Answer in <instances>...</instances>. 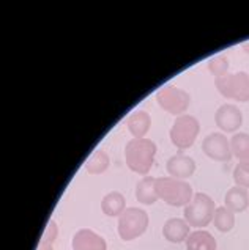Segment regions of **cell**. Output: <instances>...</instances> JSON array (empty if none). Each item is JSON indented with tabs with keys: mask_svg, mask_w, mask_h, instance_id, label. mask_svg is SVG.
Masks as SVG:
<instances>
[{
	"mask_svg": "<svg viewBox=\"0 0 249 250\" xmlns=\"http://www.w3.org/2000/svg\"><path fill=\"white\" fill-rule=\"evenodd\" d=\"M215 85L216 90L227 99H235L238 103L249 101V74L245 71L218 77Z\"/></svg>",
	"mask_w": 249,
	"mask_h": 250,
	"instance_id": "cell-6",
	"label": "cell"
},
{
	"mask_svg": "<svg viewBox=\"0 0 249 250\" xmlns=\"http://www.w3.org/2000/svg\"><path fill=\"white\" fill-rule=\"evenodd\" d=\"M224 206L227 209H230L233 214L235 212H243L249 206V192L245 188L240 186H233L227 190L226 198H224Z\"/></svg>",
	"mask_w": 249,
	"mask_h": 250,
	"instance_id": "cell-14",
	"label": "cell"
},
{
	"mask_svg": "<svg viewBox=\"0 0 249 250\" xmlns=\"http://www.w3.org/2000/svg\"><path fill=\"white\" fill-rule=\"evenodd\" d=\"M213 224H215L216 230L221 233L230 231L235 227V214L230 209H227L226 206H219L215 211V217H213Z\"/></svg>",
	"mask_w": 249,
	"mask_h": 250,
	"instance_id": "cell-20",
	"label": "cell"
},
{
	"mask_svg": "<svg viewBox=\"0 0 249 250\" xmlns=\"http://www.w3.org/2000/svg\"><path fill=\"white\" fill-rule=\"evenodd\" d=\"M156 101H158L161 109L172 113V115L181 117L191 104V96L188 91L174 87V85H167L156 93Z\"/></svg>",
	"mask_w": 249,
	"mask_h": 250,
	"instance_id": "cell-7",
	"label": "cell"
},
{
	"mask_svg": "<svg viewBox=\"0 0 249 250\" xmlns=\"http://www.w3.org/2000/svg\"><path fill=\"white\" fill-rule=\"evenodd\" d=\"M230 148L232 154L241 162L249 159V134L248 132H237L230 137Z\"/></svg>",
	"mask_w": 249,
	"mask_h": 250,
	"instance_id": "cell-19",
	"label": "cell"
},
{
	"mask_svg": "<svg viewBox=\"0 0 249 250\" xmlns=\"http://www.w3.org/2000/svg\"><path fill=\"white\" fill-rule=\"evenodd\" d=\"M73 250H108V244L103 236L89 228H82L73 236Z\"/></svg>",
	"mask_w": 249,
	"mask_h": 250,
	"instance_id": "cell-11",
	"label": "cell"
},
{
	"mask_svg": "<svg viewBox=\"0 0 249 250\" xmlns=\"http://www.w3.org/2000/svg\"><path fill=\"white\" fill-rule=\"evenodd\" d=\"M148 214L140 208H126L118 217L117 231L123 241H133L142 236L148 228Z\"/></svg>",
	"mask_w": 249,
	"mask_h": 250,
	"instance_id": "cell-4",
	"label": "cell"
},
{
	"mask_svg": "<svg viewBox=\"0 0 249 250\" xmlns=\"http://www.w3.org/2000/svg\"><path fill=\"white\" fill-rule=\"evenodd\" d=\"M37 250H54L52 249V244H45V242H40V246Z\"/></svg>",
	"mask_w": 249,
	"mask_h": 250,
	"instance_id": "cell-24",
	"label": "cell"
},
{
	"mask_svg": "<svg viewBox=\"0 0 249 250\" xmlns=\"http://www.w3.org/2000/svg\"><path fill=\"white\" fill-rule=\"evenodd\" d=\"M241 49H243V51H245L246 54H249V41L243 42V44H241Z\"/></svg>",
	"mask_w": 249,
	"mask_h": 250,
	"instance_id": "cell-26",
	"label": "cell"
},
{
	"mask_svg": "<svg viewBox=\"0 0 249 250\" xmlns=\"http://www.w3.org/2000/svg\"><path fill=\"white\" fill-rule=\"evenodd\" d=\"M233 181H235V186L248 189L249 188V171H246L240 166H237L235 170H233Z\"/></svg>",
	"mask_w": 249,
	"mask_h": 250,
	"instance_id": "cell-23",
	"label": "cell"
},
{
	"mask_svg": "<svg viewBox=\"0 0 249 250\" xmlns=\"http://www.w3.org/2000/svg\"><path fill=\"white\" fill-rule=\"evenodd\" d=\"M156 154V145L150 139H133L125 146V161L126 166L134 173L147 175L153 167Z\"/></svg>",
	"mask_w": 249,
	"mask_h": 250,
	"instance_id": "cell-1",
	"label": "cell"
},
{
	"mask_svg": "<svg viewBox=\"0 0 249 250\" xmlns=\"http://www.w3.org/2000/svg\"><path fill=\"white\" fill-rule=\"evenodd\" d=\"M215 211H216L215 200L207 194L199 192V194H196L193 200L184 206V220H186L191 227L204 228L210 225V222H213Z\"/></svg>",
	"mask_w": 249,
	"mask_h": 250,
	"instance_id": "cell-3",
	"label": "cell"
},
{
	"mask_svg": "<svg viewBox=\"0 0 249 250\" xmlns=\"http://www.w3.org/2000/svg\"><path fill=\"white\" fill-rule=\"evenodd\" d=\"M189 228L191 225L184 219H179V217L169 219L166 220L164 227H162V236L169 242H172V244H180V242L186 241L191 234Z\"/></svg>",
	"mask_w": 249,
	"mask_h": 250,
	"instance_id": "cell-12",
	"label": "cell"
},
{
	"mask_svg": "<svg viewBox=\"0 0 249 250\" xmlns=\"http://www.w3.org/2000/svg\"><path fill=\"white\" fill-rule=\"evenodd\" d=\"M202 149L205 156L218 162H229L233 154L230 148V140L223 132H211L202 142Z\"/></svg>",
	"mask_w": 249,
	"mask_h": 250,
	"instance_id": "cell-8",
	"label": "cell"
},
{
	"mask_svg": "<svg viewBox=\"0 0 249 250\" xmlns=\"http://www.w3.org/2000/svg\"><path fill=\"white\" fill-rule=\"evenodd\" d=\"M166 170L172 178L186 181L188 178H191L194 175L196 162L193 158H189V156H186V154H175V156H172V158L167 159Z\"/></svg>",
	"mask_w": 249,
	"mask_h": 250,
	"instance_id": "cell-10",
	"label": "cell"
},
{
	"mask_svg": "<svg viewBox=\"0 0 249 250\" xmlns=\"http://www.w3.org/2000/svg\"><path fill=\"white\" fill-rule=\"evenodd\" d=\"M215 123L223 132L237 134L243 125V113L235 104H223L215 113Z\"/></svg>",
	"mask_w": 249,
	"mask_h": 250,
	"instance_id": "cell-9",
	"label": "cell"
},
{
	"mask_svg": "<svg viewBox=\"0 0 249 250\" xmlns=\"http://www.w3.org/2000/svg\"><path fill=\"white\" fill-rule=\"evenodd\" d=\"M186 250H216V239L205 230L193 231L186 239Z\"/></svg>",
	"mask_w": 249,
	"mask_h": 250,
	"instance_id": "cell-17",
	"label": "cell"
},
{
	"mask_svg": "<svg viewBox=\"0 0 249 250\" xmlns=\"http://www.w3.org/2000/svg\"><path fill=\"white\" fill-rule=\"evenodd\" d=\"M208 71L218 79V77H223L226 74H229V59L226 55H215L211 57L208 60V65H207Z\"/></svg>",
	"mask_w": 249,
	"mask_h": 250,
	"instance_id": "cell-21",
	"label": "cell"
},
{
	"mask_svg": "<svg viewBox=\"0 0 249 250\" xmlns=\"http://www.w3.org/2000/svg\"><path fill=\"white\" fill-rule=\"evenodd\" d=\"M199 132H201V123L193 115H181L177 117L172 127H170V140L179 149H188L193 146Z\"/></svg>",
	"mask_w": 249,
	"mask_h": 250,
	"instance_id": "cell-5",
	"label": "cell"
},
{
	"mask_svg": "<svg viewBox=\"0 0 249 250\" xmlns=\"http://www.w3.org/2000/svg\"><path fill=\"white\" fill-rule=\"evenodd\" d=\"M126 209V198L122 192L112 190L101 200V211L109 217H120Z\"/></svg>",
	"mask_w": 249,
	"mask_h": 250,
	"instance_id": "cell-15",
	"label": "cell"
},
{
	"mask_svg": "<svg viewBox=\"0 0 249 250\" xmlns=\"http://www.w3.org/2000/svg\"><path fill=\"white\" fill-rule=\"evenodd\" d=\"M109 166H111L109 154L103 151V149H98L85 162V170L91 175H101L109 168Z\"/></svg>",
	"mask_w": 249,
	"mask_h": 250,
	"instance_id": "cell-18",
	"label": "cell"
},
{
	"mask_svg": "<svg viewBox=\"0 0 249 250\" xmlns=\"http://www.w3.org/2000/svg\"><path fill=\"white\" fill-rule=\"evenodd\" d=\"M59 236V227L54 222V220H49V224L46 227L45 233H43V238L40 242H45V244H54V241Z\"/></svg>",
	"mask_w": 249,
	"mask_h": 250,
	"instance_id": "cell-22",
	"label": "cell"
},
{
	"mask_svg": "<svg viewBox=\"0 0 249 250\" xmlns=\"http://www.w3.org/2000/svg\"><path fill=\"white\" fill-rule=\"evenodd\" d=\"M126 126H128V131L134 135V139L145 137V134L150 131V127H152L150 113L145 110H137L131 113L126 120Z\"/></svg>",
	"mask_w": 249,
	"mask_h": 250,
	"instance_id": "cell-13",
	"label": "cell"
},
{
	"mask_svg": "<svg viewBox=\"0 0 249 250\" xmlns=\"http://www.w3.org/2000/svg\"><path fill=\"white\" fill-rule=\"evenodd\" d=\"M156 192H158L159 200L170 206H175V208L186 206L194 197L189 183L172 176L156 178Z\"/></svg>",
	"mask_w": 249,
	"mask_h": 250,
	"instance_id": "cell-2",
	"label": "cell"
},
{
	"mask_svg": "<svg viewBox=\"0 0 249 250\" xmlns=\"http://www.w3.org/2000/svg\"><path fill=\"white\" fill-rule=\"evenodd\" d=\"M136 198L142 205H153L158 200V192H156V178L155 176H144L136 186Z\"/></svg>",
	"mask_w": 249,
	"mask_h": 250,
	"instance_id": "cell-16",
	"label": "cell"
},
{
	"mask_svg": "<svg viewBox=\"0 0 249 250\" xmlns=\"http://www.w3.org/2000/svg\"><path fill=\"white\" fill-rule=\"evenodd\" d=\"M238 166L243 168V170H246V171H249V159L248 161H241V162H238Z\"/></svg>",
	"mask_w": 249,
	"mask_h": 250,
	"instance_id": "cell-25",
	"label": "cell"
}]
</instances>
